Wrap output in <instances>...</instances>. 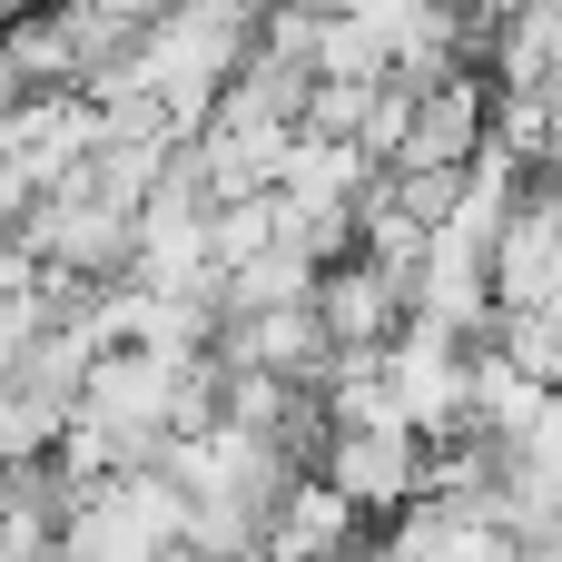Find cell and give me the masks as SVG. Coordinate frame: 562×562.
<instances>
[{"instance_id":"obj_1","label":"cell","mask_w":562,"mask_h":562,"mask_svg":"<svg viewBox=\"0 0 562 562\" xmlns=\"http://www.w3.org/2000/svg\"><path fill=\"white\" fill-rule=\"evenodd\" d=\"M316 474H336L375 524L405 504V494H425V425L415 415H375V425H336L326 435V464Z\"/></svg>"},{"instance_id":"obj_2","label":"cell","mask_w":562,"mask_h":562,"mask_svg":"<svg viewBox=\"0 0 562 562\" xmlns=\"http://www.w3.org/2000/svg\"><path fill=\"white\" fill-rule=\"evenodd\" d=\"M415 316L464 326V336H494V316H504V296H494V247L464 237V227H435L425 277H415Z\"/></svg>"},{"instance_id":"obj_3","label":"cell","mask_w":562,"mask_h":562,"mask_svg":"<svg viewBox=\"0 0 562 562\" xmlns=\"http://www.w3.org/2000/svg\"><path fill=\"white\" fill-rule=\"evenodd\" d=\"M316 316H326L336 346H395V326L415 316V296H405L366 247H346V257H326V277H316Z\"/></svg>"},{"instance_id":"obj_4","label":"cell","mask_w":562,"mask_h":562,"mask_svg":"<svg viewBox=\"0 0 562 562\" xmlns=\"http://www.w3.org/2000/svg\"><path fill=\"white\" fill-rule=\"evenodd\" d=\"M316 277H326V267H316L306 247H286V237H277V247H257L247 267H227V277H217V306H227V316H267V306H306V296H316Z\"/></svg>"}]
</instances>
